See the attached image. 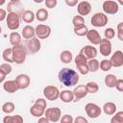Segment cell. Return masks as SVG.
Returning <instances> with one entry per match:
<instances>
[{
    "instance_id": "6da1fadb",
    "label": "cell",
    "mask_w": 123,
    "mask_h": 123,
    "mask_svg": "<svg viewBox=\"0 0 123 123\" xmlns=\"http://www.w3.org/2000/svg\"><path fill=\"white\" fill-rule=\"evenodd\" d=\"M59 81L65 86H74L79 82V74L71 68H62L58 74Z\"/></svg>"
},
{
    "instance_id": "7a4b0ae2",
    "label": "cell",
    "mask_w": 123,
    "mask_h": 123,
    "mask_svg": "<svg viewBox=\"0 0 123 123\" xmlns=\"http://www.w3.org/2000/svg\"><path fill=\"white\" fill-rule=\"evenodd\" d=\"M47 103L43 98H38L35 101V104L30 108V113L35 117H41L46 111Z\"/></svg>"
},
{
    "instance_id": "3957f363",
    "label": "cell",
    "mask_w": 123,
    "mask_h": 123,
    "mask_svg": "<svg viewBox=\"0 0 123 123\" xmlns=\"http://www.w3.org/2000/svg\"><path fill=\"white\" fill-rule=\"evenodd\" d=\"M12 58L13 62L17 64H21L25 62L26 57H27V51L24 48L23 45H17V46H12Z\"/></svg>"
},
{
    "instance_id": "277c9868",
    "label": "cell",
    "mask_w": 123,
    "mask_h": 123,
    "mask_svg": "<svg viewBox=\"0 0 123 123\" xmlns=\"http://www.w3.org/2000/svg\"><path fill=\"white\" fill-rule=\"evenodd\" d=\"M87 60L85 56H83L81 53H79L76 57H75V64L76 67L78 69V71L82 74V75H86L89 72L88 66H87Z\"/></svg>"
},
{
    "instance_id": "5b68a950",
    "label": "cell",
    "mask_w": 123,
    "mask_h": 123,
    "mask_svg": "<svg viewBox=\"0 0 123 123\" xmlns=\"http://www.w3.org/2000/svg\"><path fill=\"white\" fill-rule=\"evenodd\" d=\"M6 24L10 30L12 31L17 30L20 26V15L14 12H8L6 18Z\"/></svg>"
},
{
    "instance_id": "8992f818",
    "label": "cell",
    "mask_w": 123,
    "mask_h": 123,
    "mask_svg": "<svg viewBox=\"0 0 123 123\" xmlns=\"http://www.w3.org/2000/svg\"><path fill=\"white\" fill-rule=\"evenodd\" d=\"M44 115L50 122H58L62 118V111L60 108L57 107L48 108L46 109Z\"/></svg>"
},
{
    "instance_id": "52a82bcc",
    "label": "cell",
    "mask_w": 123,
    "mask_h": 123,
    "mask_svg": "<svg viewBox=\"0 0 123 123\" xmlns=\"http://www.w3.org/2000/svg\"><path fill=\"white\" fill-rule=\"evenodd\" d=\"M60 93H61V91L55 86H47L43 88L44 97L50 101H55L58 98H60Z\"/></svg>"
},
{
    "instance_id": "ba28073f",
    "label": "cell",
    "mask_w": 123,
    "mask_h": 123,
    "mask_svg": "<svg viewBox=\"0 0 123 123\" xmlns=\"http://www.w3.org/2000/svg\"><path fill=\"white\" fill-rule=\"evenodd\" d=\"M108 16L104 12H96L92 15L90 22L94 27H104L108 23Z\"/></svg>"
},
{
    "instance_id": "9c48e42d",
    "label": "cell",
    "mask_w": 123,
    "mask_h": 123,
    "mask_svg": "<svg viewBox=\"0 0 123 123\" xmlns=\"http://www.w3.org/2000/svg\"><path fill=\"white\" fill-rule=\"evenodd\" d=\"M85 111L86 115L90 118H97L101 115V112H102L101 108L94 103H87L85 106Z\"/></svg>"
},
{
    "instance_id": "30bf717a",
    "label": "cell",
    "mask_w": 123,
    "mask_h": 123,
    "mask_svg": "<svg viewBox=\"0 0 123 123\" xmlns=\"http://www.w3.org/2000/svg\"><path fill=\"white\" fill-rule=\"evenodd\" d=\"M102 9L104 11V13L107 14H115L119 10V5L116 1L112 0H106L103 2Z\"/></svg>"
},
{
    "instance_id": "8fae6325",
    "label": "cell",
    "mask_w": 123,
    "mask_h": 123,
    "mask_svg": "<svg viewBox=\"0 0 123 123\" xmlns=\"http://www.w3.org/2000/svg\"><path fill=\"white\" fill-rule=\"evenodd\" d=\"M36 36L38 39H45L51 35V28L45 24H38L36 28Z\"/></svg>"
},
{
    "instance_id": "7c38bea8",
    "label": "cell",
    "mask_w": 123,
    "mask_h": 123,
    "mask_svg": "<svg viewBox=\"0 0 123 123\" xmlns=\"http://www.w3.org/2000/svg\"><path fill=\"white\" fill-rule=\"evenodd\" d=\"M8 12H14L19 15H22V13L25 12L23 11V5L19 0H12L8 3Z\"/></svg>"
},
{
    "instance_id": "4fadbf2b",
    "label": "cell",
    "mask_w": 123,
    "mask_h": 123,
    "mask_svg": "<svg viewBox=\"0 0 123 123\" xmlns=\"http://www.w3.org/2000/svg\"><path fill=\"white\" fill-rule=\"evenodd\" d=\"M41 43L37 37H34L32 39L27 40L26 42V48L30 54H36L40 50Z\"/></svg>"
},
{
    "instance_id": "5bb4252c",
    "label": "cell",
    "mask_w": 123,
    "mask_h": 123,
    "mask_svg": "<svg viewBox=\"0 0 123 123\" xmlns=\"http://www.w3.org/2000/svg\"><path fill=\"white\" fill-rule=\"evenodd\" d=\"M99 51L100 54L108 57L111 54V40L107 39V38H102L100 44H99Z\"/></svg>"
},
{
    "instance_id": "9a60e30c",
    "label": "cell",
    "mask_w": 123,
    "mask_h": 123,
    "mask_svg": "<svg viewBox=\"0 0 123 123\" xmlns=\"http://www.w3.org/2000/svg\"><path fill=\"white\" fill-rule=\"evenodd\" d=\"M80 53L85 56L88 61L91 59H95V57L97 56V49L92 45H86L81 49Z\"/></svg>"
},
{
    "instance_id": "2e32d148",
    "label": "cell",
    "mask_w": 123,
    "mask_h": 123,
    "mask_svg": "<svg viewBox=\"0 0 123 123\" xmlns=\"http://www.w3.org/2000/svg\"><path fill=\"white\" fill-rule=\"evenodd\" d=\"M73 93H74V101L78 102L81 99H83L84 97H86L88 92L86 87V85H79L74 88Z\"/></svg>"
},
{
    "instance_id": "e0dca14e",
    "label": "cell",
    "mask_w": 123,
    "mask_h": 123,
    "mask_svg": "<svg viewBox=\"0 0 123 123\" xmlns=\"http://www.w3.org/2000/svg\"><path fill=\"white\" fill-rule=\"evenodd\" d=\"M77 11L79 12V15L84 17L91 12V5L88 1H81L77 6Z\"/></svg>"
},
{
    "instance_id": "ac0fdd59",
    "label": "cell",
    "mask_w": 123,
    "mask_h": 123,
    "mask_svg": "<svg viewBox=\"0 0 123 123\" xmlns=\"http://www.w3.org/2000/svg\"><path fill=\"white\" fill-rule=\"evenodd\" d=\"M86 38L88 39V41L90 43H92L93 45H99L101 40H102V37L100 36V34L98 33V31H96L95 29H91V30H88V33L86 35Z\"/></svg>"
},
{
    "instance_id": "d6986e66",
    "label": "cell",
    "mask_w": 123,
    "mask_h": 123,
    "mask_svg": "<svg viewBox=\"0 0 123 123\" xmlns=\"http://www.w3.org/2000/svg\"><path fill=\"white\" fill-rule=\"evenodd\" d=\"M111 62L113 67H120L123 65V52L120 50L115 51L111 58Z\"/></svg>"
},
{
    "instance_id": "ffe728a7",
    "label": "cell",
    "mask_w": 123,
    "mask_h": 123,
    "mask_svg": "<svg viewBox=\"0 0 123 123\" xmlns=\"http://www.w3.org/2000/svg\"><path fill=\"white\" fill-rule=\"evenodd\" d=\"M3 89L5 91H7L8 93H14L20 88L18 86V84H17L16 80H9V81L4 82Z\"/></svg>"
},
{
    "instance_id": "44dd1931",
    "label": "cell",
    "mask_w": 123,
    "mask_h": 123,
    "mask_svg": "<svg viewBox=\"0 0 123 123\" xmlns=\"http://www.w3.org/2000/svg\"><path fill=\"white\" fill-rule=\"evenodd\" d=\"M17 84H18V86L20 89H25L27 88L29 86H30V83H31V80H30V77L27 75V74H19L16 78H15Z\"/></svg>"
},
{
    "instance_id": "7402d4cb",
    "label": "cell",
    "mask_w": 123,
    "mask_h": 123,
    "mask_svg": "<svg viewBox=\"0 0 123 123\" xmlns=\"http://www.w3.org/2000/svg\"><path fill=\"white\" fill-rule=\"evenodd\" d=\"M35 35H36V29L31 25H26L22 30V37L27 40L34 38Z\"/></svg>"
},
{
    "instance_id": "603a6c76",
    "label": "cell",
    "mask_w": 123,
    "mask_h": 123,
    "mask_svg": "<svg viewBox=\"0 0 123 123\" xmlns=\"http://www.w3.org/2000/svg\"><path fill=\"white\" fill-rule=\"evenodd\" d=\"M60 99L64 103H70L74 101V93L69 89H64L60 93Z\"/></svg>"
},
{
    "instance_id": "cb8c5ba5",
    "label": "cell",
    "mask_w": 123,
    "mask_h": 123,
    "mask_svg": "<svg viewBox=\"0 0 123 123\" xmlns=\"http://www.w3.org/2000/svg\"><path fill=\"white\" fill-rule=\"evenodd\" d=\"M103 111L107 115H113L116 111V105L113 102H107L103 106Z\"/></svg>"
},
{
    "instance_id": "d4e9b609",
    "label": "cell",
    "mask_w": 123,
    "mask_h": 123,
    "mask_svg": "<svg viewBox=\"0 0 123 123\" xmlns=\"http://www.w3.org/2000/svg\"><path fill=\"white\" fill-rule=\"evenodd\" d=\"M3 123H23V117L19 114L6 115L3 118Z\"/></svg>"
},
{
    "instance_id": "484cf974",
    "label": "cell",
    "mask_w": 123,
    "mask_h": 123,
    "mask_svg": "<svg viewBox=\"0 0 123 123\" xmlns=\"http://www.w3.org/2000/svg\"><path fill=\"white\" fill-rule=\"evenodd\" d=\"M105 85L110 87V88H112V87H115V85H116V82H117V78L115 75L113 74H108L106 77H105Z\"/></svg>"
},
{
    "instance_id": "4316f807",
    "label": "cell",
    "mask_w": 123,
    "mask_h": 123,
    "mask_svg": "<svg viewBox=\"0 0 123 123\" xmlns=\"http://www.w3.org/2000/svg\"><path fill=\"white\" fill-rule=\"evenodd\" d=\"M35 18H36V14L30 10H26L21 15V19L25 23H32L35 20Z\"/></svg>"
},
{
    "instance_id": "83f0119b",
    "label": "cell",
    "mask_w": 123,
    "mask_h": 123,
    "mask_svg": "<svg viewBox=\"0 0 123 123\" xmlns=\"http://www.w3.org/2000/svg\"><path fill=\"white\" fill-rule=\"evenodd\" d=\"M10 43L12 46H17L20 45L21 43V36L17 32H12L10 34Z\"/></svg>"
},
{
    "instance_id": "f1b7e54d",
    "label": "cell",
    "mask_w": 123,
    "mask_h": 123,
    "mask_svg": "<svg viewBox=\"0 0 123 123\" xmlns=\"http://www.w3.org/2000/svg\"><path fill=\"white\" fill-rule=\"evenodd\" d=\"M36 18L37 19V21H40V22L46 21L48 18V11L44 8L38 9L37 13H36Z\"/></svg>"
},
{
    "instance_id": "f546056e",
    "label": "cell",
    "mask_w": 123,
    "mask_h": 123,
    "mask_svg": "<svg viewBox=\"0 0 123 123\" xmlns=\"http://www.w3.org/2000/svg\"><path fill=\"white\" fill-rule=\"evenodd\" d=\"M60 59H61V62H63V63H70L72 62L73 55L69 50H64L61 53Z\"/></svg>"
},
{
    "instance_id": "4dcf8cb0",
    "label": "cell",
    "mask_w": 123,
    "mask_h": 123,
    "mask_svg": "<svg viewBox=\"0 0 123 123\" xmlns=\"http://www.w3.org/2000/svg\"><path fill=\"white\" fill-rule=\"evenodd\" d=\"M2 58L8 63L14 62H13V58H12V48H6L2 53Z\"/></svg>"
},
{
    "instance_id": "1f68e13d",
    "label": "cell",
    "mask_w": 123,
    "mask_h": 123,
    "mask_svg": "<svg viewBox=\"0 0 123 123\" xmlns=\"http://www.w3.org/2000/svg\"><path fill=\"white\" fill-rule=\"evenodd\" d=\"M87 66H88L89 72H96L100 67V62L96 59H91V60H88Z\"/></svg>"
},
{
    "instance_id": "d6a6232c",
    "label": "cell",
    "mask_w": 123,
    "mask_h": 123,
    "mask_svg": "<svg viewBox=\"0 0 123 123\" xmlns=\"http://www.w3.org/2000/svg\"><path fill=\"white\" fill-rule=\"evenodd\" d=\"M88 33V29L86 27V25H82V26H79V27H74V34L79 36V37H84V36H86Z\"/></svg>"
},
{
    "instance_id": "836d02e7",
    "label": "cell",
    "mask_w": 123,
    "mask_h": 123,
    "mask_svg": "<svg viewBox=\"0 0 123 123\" xmlns=\"http://www.w3.org/2000/svg\"><path fill=\"white\" fill-rule=\"evenodd\" d=\"M14 104L12 102H6L2 105V111L9 114V113H12L13 111H14Z\"/></svg>"
},
{
    "instance_id": "e575fe53",
    "label": "cell",
    "mask_w": 123,
    "mask_h": 123,
    "mask_svg": "<svg viewBox=\"0 0 123 123\" xmlns=\"http://www.w3.org/2000/svg\"><path fill=\"white\" fill-rule=\"evenodd\" d=\"M112 67V64L110 60H107V59H104L103 61H101L100 62V69L104 72H108L109 70H111Z\"/></svg>"
},
{
    "instance_id": "d590c367",
    "label": "cell",
    "mask_w": 123,
    "mask_h": 123,
    "mask_svg": "<svg viewBox=\"0 0 123 123\" xmlns=\"http://www.w3.org/2000/svg\"><path fill=\"white\" fill-rule=\"evenodd\" d=\"M86 87L88 93H96L99 90V86L95 82H88L86 85Z\"/></svg>"
},
{
    "instance_id": "8d00e7d4",
    "label": "cell",
    "mask_w": 123,
    "mask_h": 123,
    "mask_svg": "<svg viewBox=\"0 0 123 123\" xmlns=\"http://www.w3.org/2000/svg\"><path fill=\"white\" fill-rule=\"evenodd\" d=\"M111 123H123V111L115 112L111 119Z\"/></svg>"
},
{
    "instance_id": "74e56055",
    "label": "cell",
    "mask_w": 123,
    "mask_h": 123,
    "mask_svg": "<svg viewBox=\"0 0 123 123\" xmlns=\"http://www.w3.org/2000/svg\"><path fill=\"white\" fill-rule=\"evenodd\" d=\"M72 23H73V26L74 27H79V26L85 25V19L81 15H75L72 18Z\"/></svg>"
},
{
    "instance_id": "f35d334b",
    "label": "cell",
    "mask_w": 123,
    "mask_h": 123,
    "mask_svg": "<svg viewBox=\"0 0 123 123\" xmlns=\"http://www.w3.org/2000/svg\"><path fill=\"white\" fill-rule=\"evenodd\" d=\"M12 66H11V64L10 63H8V62H5V63H2L1 65H0V71L1 72H4L6 75H8V74H10L11 72H12Z\"/></svg>"
},
{
    "instance_id": "ab89813d",
    "label": "cell",
    "mask_w": 123,
    "mask_h": 123,
    "mask_svg": "<svg viewBox=\"0 0 123 123\" xmlns=\"http://www.w3.org/2000/svg\"><path fill=\"white\" fill-rule=\"evenodd\" d=\"M104 36H105V38H107V39L110 40V39H111V38L114 37L115 32H114V30L112 28H107L105 30V32H104Z\"/></svg>"
},
{
    "instance_id": "60d3db41",
    "label": "cell",
    "mask_w": 123,
    "mask_h": 123,
    "mask_svg": "<svg viewBox=\"0 0 123 123\" xmlns=\"http://www.w3.org/2000/svg\"><path fill=\"white\" fill-rule=\"evenodd\" d=\"M60 122L61 123H74V118L70 114H64L62 116Z\"/></svg>"
},
{
    "instance_id": "b9f144b4",
    "label": "cell",
    "mask_w": 123,
    "mask_h": 123,
    "mask_svg": "<svg viewBox=\"0 0 123 123\" xmlns=\"http://www.w3.org/2000/svg\"><path fill=\"white\" fill-rule=\"evenodd\" d=\"M117 37L120 41H123V22L117 25Z\"/></svg>"
},
{
    "instance_id": "7bdbcfd3",
    "label": "cell",
    "mask_w": 123,
    "mask_h": 123,
    "mask_svg": "<svg viewBox=\"0 0 123 123\" xmlns=\"http://www.w3.org/2000/svg\"><path fill=\"white\" fill-rule=\"evenodd\" d=\"M57 3H58L57 0H46V1H45V5H46V7L49 8V9L55 8L56 5H57Z\"/></svg>"
},
{
    "instance_id": "ee69618b",
    "label": "cell",
    "mask_w": 123,
    "mask_h": 123,
    "mask_svg": "<svg viewBox=\"0 0 123 123\" xmlns=\"http://www.w3.org/2000/svg\"><path fill=\"white\" fill-rule=\"evenodd\" d=\"M115 88L118 91L123 92V79H117L116 85H115Z\"/></svg>"
},
{
    "instance_id": "f6af8a7d",
    "label": "cell",
    "mask_w": 123,
    "mask_h": 123,
    "mask_svg": "<svg viewBox=\"0 0 123 123\" xmlns=\"http://www.w3.org/2000/svg\"><path fill=\"white\" fill-rule=\"evenodd\" d=\"M74 123H88V121L84 116L79 115V116H77V117L74 118Z\"/></svg>"
},
{
    "instance_id": "bcb514c9",
    "label": "cell",
    "mask_w": 123,
    "mask_h": 123,
    "mask_svg": "<svg viewBox=\"0 0 123 123\" xmlns=\"http://www.w3.org/2000/svg\"><path fill=\"white\" fill-rule=\"evenodd\" d=\"M65 4L69 7H74L76 5L78 6L79 2H78V0H65Z\"/></svg>"
},
{
    "instance_id": "7dc6e473",
    "label": "cell",
    "mask_w": 123,
    "mask_h": 123,
    "mask_svg": "<svg viewBox=\"0 0 123 123\" xmlns=\"http://www.w3.org/2000/svg\"><path fill=\"white\" fill-rule=\"evenodd\" d=\"M7 12L4 9H0V21H3L5 18H7Z\"/></svg>"
},
{
    "instance_id": "c3c4849f",
    "label": "cell",
    "mask_w": 123,
    "mask_h": 123,
    "mask_svg": "<svg viewBox=\"0 0 123 123\" xmlns=\"http://www.w3.org/2000/svg\"><path fill=\"white\" fill-rule=\"evenodd\" d=\"M37 123H50V121L46 117H39Z\"/></svg>"
},
{
    "instance_id": "681fc988",
    "label": "cell",
    "mask_w": 123,
    "mask_h": 123,
    "mask_svg": "<svg viewBox=\"0 0 123 123\" xmlns=\"http://www.w3.org/2000/svg\"><path fill=\"white\" fill-rule=\"evenodd\" d=\"M6 76H7V75H6L4 72H1V71H0V82H1L2 84H4V80H5Z\"/></svg>"
},
{
    "instance_id": "f907efd6",
    "label": "cell",
    "mask_w": 123,
    "mask_h": 123,
    "mask_svg": "<svg viewBox=\"0 0 123 123\" xmlns=\"http://www.w3.org/2000/svg\"><path fill=\"white\" fill-rule=\"evenodd\" d=\"M117 3H118V4H120V5H123V1H122V0H119Z\"/></svg>"
},
{
    "instance_id": "816d5d0a",
    "label": "cell",
    "mask_w": 123,
    "mask_h": 123,
    "mask_svg": "<svg viewBox=\"0 0 123 123\" xmlns=\"http://www.w3.org/2000/svg\"><path fill=\"white\" fill-rule=\"evenodd\" d=\"M35 2H37H37H38V3H41L42 1H41V0H35Z\"/></svg>"
}]
</instances>
